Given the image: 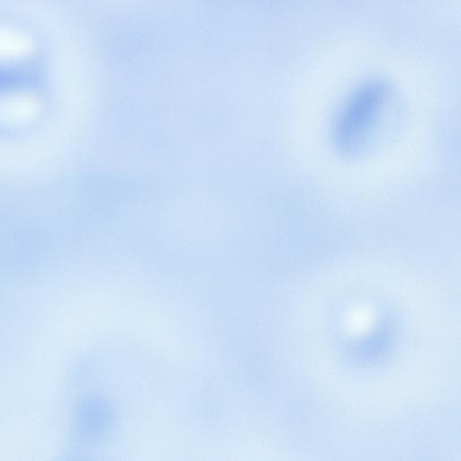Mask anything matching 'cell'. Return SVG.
Segmentation results:
<instances>
[{"label": "cell", "mask_w": 461, "mask_h": 461, "mask_svg": "<svg viewBox=\"0 0 461 461\" xmlns=\"http://www.w3.org/2000/svg\"><path fill=\"white\" fill-rule=\"evenodd\" d=\"M387 96L383 81L369 80L346 99L332 127V140L340 153L353 155L365 148L378 126Z\"/></svg>", "instance_id": "obj_1"}, {"label": "cell", "mask_w": 461, "mask_h": 461, "mask_svg": "<svg viewBox=\"0 0 461 461\" xmlns=\"http://www.w3.org/2000/svg\"><path fill=\"white\" fill-rule=\"evenodd\" d=\"M32 40L23 32L0 27V61L26 57L32 50Z\"/></svg>", "instance_id": "obj_2"}]
</instances>
